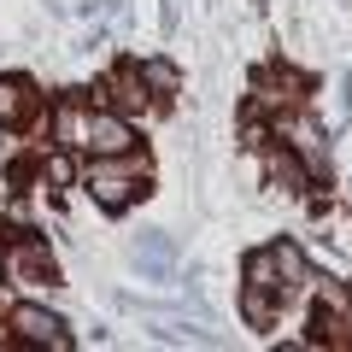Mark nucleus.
<instances>
[{"label": "nucleus", "instance_id": "nucleus-1", "mask_svg": "<svg viewBox=\"0 0 352 352\" xmlns=\"http://www.w3.org/2000/svg\"><path fill=\"white\" fill-rule=\"evenodd\" d=\"M311 346H352V282H323L311 311Z\"/></svg>", "mask_w": 352, "mask_h": 352}, {"label": "nucleus", "instance_id": "nucleus-2", "mask_svg": "<svg viewBox=\"0 0 352 352\" xmlns=\"http://www.w3.org/2000/svg\"><path fill=\"white\" fill-rule=\"evenodd\" d=\"M0 270H6V282H18V288L59 282V264H53L47 241H36V235H12V241H6V252H0Z\"/></svg>", "mask_w": 352, "mask_h": 352}, {"label": "nucleus", "instance_id": "nucleus-3", "mask_svg": "<svg viewBox=\"0 0 352 352\" xmlns=\"http://www.w3.org/2000/svg\"><path fill=\"white\" fill-rule=\"evenodd\" d=\"M6 329H12V346H53V352H65L71 346V335H65V323L53 311H41V305H12L6 311Z\"/></svg>", "mask_w": 352, "mask_h": 352}, {"label": "nucleus", "instance_id": "nucleus-4", "mask_svg": "<svg viewBox=\"0 0 352 352\" xmlns=\"http://www.w3.org/2000/svg\"><path fill=\"white\" fill-rule=\"evenodd\" d=\"M82 100H88V106H112V112H124V118H141V112L153 106V94H147V82H141L135 65H118L94 94H82Z\"/></svg>", "mask_w": 352, "mask_h": 352}, {"label": "nucleus", "instance_id": "nucleus-5", "mask_svg": "<svg viewBox=\"0 0 352 352\" xmlns=\"http://www.w3.org/2000/svg\"><path fill=\"white\" fill-rule=\"evenodd\" d=\"M135 147V118L112 112V106H88V135H82V153L100 159V153H129Z\"/></svg>", "mask_w": 352, "mask_h": 352}, {"label": "nucleus", "instance_id": "nucleus-6", "mask_svg": "<svg viewBox=\"0 0 352 352\" xmlns=\"http://www.w3.org/2000/svg\"><path fill=\"white\" fill-rule=\"evenodd\" d=\"M41 118V94L24 76H0V129H24Z\"/></svg>", "mask_w": 352, "mask_h": 352}, {"label": "nucleus", "instance_id": "nucleus-7", "mask_svg": "<svg viewBox=\"0 0 352 352\" xmlns=\"http://www.w3.org/2000/svg\"><path fill=\"white\" fill-rule=\"evenodd\" d=\"M53 135H59V147L82 153V135H88V100H82V94L65 100V106H53Z\"/></svg>", "mask_w": 352, "mask_h": 352}, {"label": "nucleus", "instance_id": "nucleus-8", "mask_svg": "<svg viewBox=\"0 0 352 352\" xmlns=\"http://www.w3.org/2000/svg\"><path fill=\"white\" fill-rule=\"evenodd\" d=\"M71 182H76V153H71V147H59V153H41V164H36V188L65 194Z\"/></svg>", "mask_w": 352, "mask_h": 352}, {"label": "nucleus", "instance_id": "nucleus-9", "mask_svg": "<svg viewBox=\"0 0 352 352\" xmlns=\"http://www.w3.org/2000/svg\"><path fill=\"white\" fill-rule=\"evenodd\" d=\"M241 317H247L252 329H270L282 317V294H270V288H258V282H247L241 288Z\"/></svg>", "mask_w": 352, "mask_h": 352}, {"label": "nucleus", "instance_id": "nucleus-10", "mask_svg": "<svg viewBox=\"0 0 352 352\" xmlns=\"http://www.w3.org/2000/svg\"><path fill=\"white\" fill-rule=\"evenodd\" d=\"M135 71H141V82H147V94H153V100H170L176 88H182V71H176L170 59H141Z\"/></svg>", "mask_w": 352, "mask_h": 352}, {"label": "nucleus", "instance_id": "nucleus-11", "mask_svg": "<svg viewBox=\"0 0 352 352\" xmlns=\"http://www.w3.org/2000/svg\"><path fill=\"white\" fill-rule=\"evenodd\" d=\"M247 282H258V288H270V294H282V276H276V264H270V247H258V252H247ZM282 305H288V294H282Z\"/></svg>", "mask_w": 352, "mask_h": 352}]
</instances>
